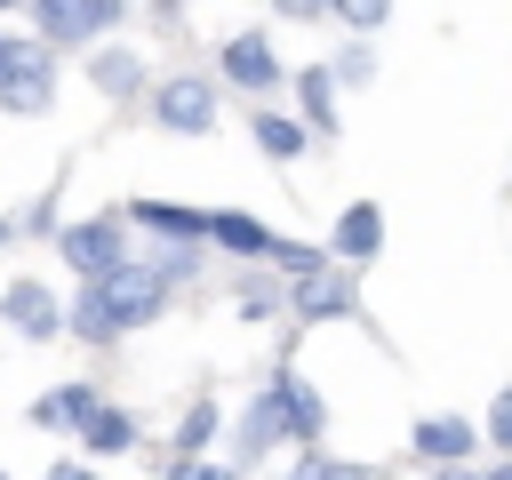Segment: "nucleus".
<instances>
[{"label":"nucleus","mask_w":512,"mask_h":480,"mask_svg":"<svg viewBox=\"0 0 512 480\" xmlns=\"http://www.w3.org/2000/svg\"><path fill=\"white\" fill-rule=\"evenodd\" d=\"M88 296H96L104 328H136V320L160 312V272H144V264H112V272L88 280Z\"/></svg>","instance_id":"nucleus-1"},{"label":"nucleus","mask_w":512,"mask_h":480,"mask_svg":"<svg viewBox=\"0 0 512 480\" xmlns=\"http://www.w3.org/2000/svg\"><path fill=\"white\" fill-rule=\"evenodd\" d=\"M48 48H24V40H0V104L8 112H48Z\"/></svg>","instance_id":"nucleus-2"},{"label":"nucleus","mask_w":512,"mask_h":480,"mask_svg":"<svg viewBox=\"0 0 512 480\" xmlns=\"http://www.w3.org/2000/svg\"><path fill=\"white\" fill-rule=\"evenodd\" d=\"M104 24H120V0H40V32L64 40V48L96 40Z\"/></svg>","instance_id":"nucleus-3"},{"label":"nucleus","mask_w":512,"mask_h":480,"mask_svg":"<svg viewBox=\"0 0 512 480\" xmlns=\"http://www.w3.org/2000/svg\"><path fill=\"white\" fill-rule=\"evenodd\" d=\"M64 264H72L80 280L112 272V264H120V224H112V216H96V224H72V232H64Z\"/></svg>","instance_id":"nucleus-4"},{"label":"nucleus","mask_w":512,"mask_h":480,"mask_svg":"<svg viewBox=\"0 0 512 480\" xmlns=\"http://www.w3.org/2000/svg\"><path fill=\"white\" fill-rule=\"evenodd\" d=\"M152 112H160L168 128H184V136H200V128H216V96H208V88H200L192 72H184V80H168V88L152 96Z\"/></svg>","instance_id":"nucleus-5"},{"label":"nucleus","mask_w":512,"mask_h":480,"mask_svg":"<svg viewBox=\"0 0 512 480\" xmlns=\"http://www.w3.org/2000/svg\"><path fill=\"white\" fill-rule=\"evenodd\" d=\"M224 72H232L240 88H272V80H280V56H272L256 32H240V40H224Z\"/></svg>","instance_id":"nucleus-6"},{"label":"nucleus","mask_w":512,"mask_h":480,"mask_svg":"<svg viewBox=\"0 0 512 480\" xmlns=\"http://www.w3.org/2000/svg\"><path fill=\"white\" fill-rule=\"evenodd\" d=\"M296 312H304V320H344V312H352V280H336V272L296 280Z\"/></svg>","instance_id":"nucleus-7"},{"label":"nucleus","mask_w":512,"mask_h":480,"mask_svg":"<svg viewBox=\"0 0 512 480\" xmlns=\"http://www.w3.org/2000/svg\"><path fill=\"white\" fill-rule=\"evenodd\" d=\"M8 320H16L24 336H56V328H64V312H56V304H48V288H32V280H16V288H8Z\"/></svg>","instance_id":"nucleus-8"},{"label":"nucleus","mask_w":512,"mask_h":480,"mask_svg":"<svg viewBox=\"0 0 512 480\" xmlns=\"http://www.w3.org/2000/svg\"><path fill=\"white\" fill-rule=\"evenodd\" d=\"M128 216H136V224H152V232H168V240H200V232H208V216H200V208H168V200H136Z\"/></svg>","instance_id":"nucleus-9"},{"label":"nucleus","mask_w":512,"mask_h":480,"mask_svg":"<svg viewBox=\"0 0 512 480\" xmlns=\"http://www.w3.org/2000/svg\"><path fill=\"white\" fill-rule=\"evenodd\" d=\"M280 416H288V432H304V440L328 424V408H320V392H312L304 376H280Z\"/></svg>","instance_id":"nucleus-10"},{"label":"nucleus","mask_w":512,"mask_h":480,"mask_svg":"<svg viewBox=\"0 0 512 480\" xmlns=\"http://www.w3.org/2000/svg\"><path fill=\"white\" fill-rule=\"evenodd\" d=\"M208 232H216L224 248H240V256H272V232H264L256 216H232V208H216V216H208Z\"/></svg>","instance_id":"nucleus-11"},{"label":"nucleus","mask_w":512,"mask_h":480,"mask_svg":"<svg viewBox=\"0 0 512 480\" xmlns=\"http://www.w3.org/2000/svg\"><path fill=\"white\" fill-rule=\"evenodd\" d=\"M280 432H288V416H280V392H264V400L240 416V448H248V456H264Z\"/></svg>","instance_id":"nucleus-12"},{"label":"nucleus","mask_w":512,"mask_h":480,"mask_svg":"<svg viewBox=\"0 0 512 480\" xmlns=\"http://www.w3.org/2000/svg\"><path fill=\"white\" fill-rule=\"evenodd\" d=\"M88 80H96L104 96H128V88H144V64H136L128 48H104V56L88 64Z\"/></svg>","instance_id":"nucleus-13"},{"label":"nucleus","mask_w":512,"mask_h":480,"mask_svg":"<svg viewBox=\"0 0 512 480\" xmlns=\"http://www.w3.org/2000/svg\"><path fill=\"white\" fill-rule=\"evenodd\" d=\"M376 240H384V216L360 200V208H344V224H336V248L344 256H376Z\"/></svg>","instance_id":"nucleus-14"},{"label":"nucleus","mask_w":512,"mask_h":480,"mask_svg":"<svg viewBox=\"0 0 512 480\" xmlns=\"http://www.w3.org/2000/svg\"><path fill=\"white\" fill-rule=\"evenodd\" d=\"M88 408H96V392H88V384H64V392H48L32 416H40V424H56V432H72V424H88Z\"/></svg>","instance_id":"nucleus-15"},{"label":"nucleus","mask_w":512,"mask_h":480,"mask_svg":"<svg viewBox=\"0 0 512 480\" xmlns=\"http://www.w3.org/2000/svg\"><path fill=\"white\" fill-rule=\"evenodd\" d=\"M416 448H424V456H440V464H456V456L472 448V424H456V416H432V424H416Z\"/></svg>","instance_id":"nucleus-16"},{"label":"nucleus","mask_w":512,"mask_h":480,"mask_svg":"<svg viewBox=\"0 0 512 480\" xmlns=\"http://www.w3.org/2000/svg\"><path fill=\"white\" fill-rule=\"evenodd\" d=\"M80 432H88V448H128V440H136V416H120V408H88Z\"/></svg>","instance_id":"nucleus-17"},{"label":"nucleus","mask_w":512,"mask_h":480,"mask_svg":"<svg viewBox=\"0 0 512 480\" xmlns=\"http://www.w3.org/2000/svg\"><path fill=\"white\" fill-rule=\"evenodd\" d=\"M256 144H264L272 160H296V152H304V128H296V120H272V112H256Z\"/></svg>","instance_id":"nucleus-18"},{"label":"nucleus","mask_w":512,"mask_h":480,"mask_svg":"<svg viewBox=\"0 0 512 480\" xmlns=\"http://www.w3.org/2000/svg\"><path fill=\"white\" fill-rule=\"evenodd\" d=\"M336 16H344L352 32H384V16H392V0H336Z\"/></svg>","instance_id":"nucleus-19"},{"label":"nucleus","mask_w":512,"mask_h":480,"mask_svg":"<svg viewBox=\"0 0 512 480\" xmlns=\"http://www.w3.org/2000/svg\"><path fill=\"white\" fill-rule=\"evenodd\" d=\"M288 480H368V472H360V464H328V456H304Z\"/></svg>","instance_id":"nucleus-20"},{"label":"nucleus","mask_w":512,"mask_h":480,"mask_svg":"<svg viewBox=\"0 0 512 480\" xmlns=\"http://www.w3.org/2000/svg\"><path fill=\"white\" fill-rule=\"evenodd\" d=\"M304 112H312V120H320V128H328V72H320V64H312V72H304Z\"/></svg>","instance_id":"nucleus-21"},{"label":"nucleus","mask_w":512,"mask_h":480,"mask_svg":"<svg viewBox=\"0 0 512 480\" xmlns=\"http://www.w3.org/2000/svg\"><path fill=\"white\" fill-rule=\"evenodd\" d=\"M72 328H80V336H96V344L112 336V328H104V312H96V296H80V304H72Z\"/></svg>","instance_id":"nucleus-22"},{"label":"nucleus","mask_w":512,"mask_h":480,"mask_svg":"<svg viewBox=\"0 0 512 480\" xmlns=\"http://www.w3.org/2000/svg\"><path fill=\"white\" fill-rule=\"evenodd\" d=\"M208 432H216V416H208V408H192V416H184V424H176V440H184V448H200V440H208Z\"/></svg>","instance_id":"nucleus-23"},{"label":"nucleus","mask_w":512,"mask_h":480,"mask_svg":"<svg viewBox=\"0 0 512 480\" xmlns=\"http://www.w3.org/2000/svg\"><path fill=\"white\" fill-rule=\"evenodd\" d=\"M488 432H496V440H504V456H512V392L496 400V416H488Z\"/></svg>","instance_id":"nucleus-24"},{"label":"nucleus","mask_w":512,"mask_h":480,"mask_svg":"<svg viewBox=\"0 0 512 480\" xmlns=\"http://www.w3.org/2000/svg\"><path fill=\"white\" fill-rule=\"evenodd\" d=\"M176 480H232V472H224V464H192V456H184V464H176Z\"/></svg>","instance_id":"nucleus-25"},{"label":"nucleus","mask_w":512,"mask_h":480,"mask_svg":"<svg viewBox=\"0 0 512 480\" xmlns=\"http://www.w3.org/2000/svg\"><path fill=\"white\" fill-rule=\"evenodd\" d=\"M48 480H96V472H80V464H56V472H48Z\"/></svg>","instance_id":"nucleus-26"},{"label":"nucleus","mask_w":512,"mask_h":480,"mask_svg":"<svg viewBox=\"0 0 512 480\" xmlns=\"http://www.w3.org/2000/svg\"><path fill=\"white\" fill-rule=\"evenodd\" d=\"M280 8H288V16H312V8H320V0H280Z\"/></svg>","instance_id":"nucleus-27"},{"label":"nucleus","mask_w":512,"mask_h":480,"mask_svg":"<svg viewBox=\"0 0 512 480\" xmlns=\"http://www.w3.org/2000/svg\"><path fill=\"white\" fill-rule=\"evenodd\" d=\"M488 480H512V456H504V464H496V472H488Z\"/></svg>","instance_id":"nucleus-28"},{"label":"nucleus","mask_w":512,"mask_h":480,"mask_svg":"<svg viewBox=\"0 0 512 480\" xmlns=\"http://www.w3.org/2000/svg\"><path fill=\"white\" fill-rule=\"evenodd\" d=\"M0 240H8V224H0Z\"/></svg>","instance_id":"nucleus-29"},{"label":"nucleus","mask_w":512,"mask_h":480,"mask_svg":"<svg viewBox=\"0 0 512 480\" xmlns=\"http://www.w3.org/2000/svg\"><path fill=\"white\" fill-rule=\"evenodd\" d=\"M0 8H16V0H0Z\"/></svg>","instance_id":"nucleus-30"},{"label":"nucleus","mask_w":512,"mask_h":480,"mask_svg":"<svg viewBox=\"0 0 512 480\" xmlns=\"http://www.w3.org/2000/svg\"><path fill=\"white\" fill-rule=\"evenodd\" d=\"M160 8H176V0H160Z\"/></svg>","instance_id":"nucleus-31"}]
</instances>
